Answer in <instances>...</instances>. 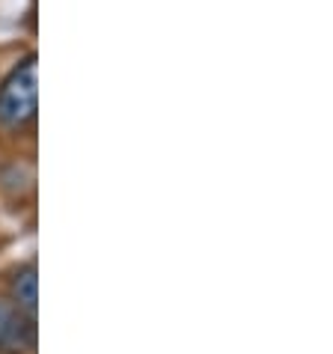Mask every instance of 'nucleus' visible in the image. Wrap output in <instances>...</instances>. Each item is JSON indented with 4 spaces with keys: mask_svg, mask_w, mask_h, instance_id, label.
I'll return each instance as SVG.
<instances>
[{
    "mask_svg": "<svg viewBox=\"0 0 333 354\" xmlns=\"http://www.w3.org/2000/svg\"><path fill=\"white\" fill-rule=\"evenodd\" d=\"M9 289H12V298L18 307L24 313H30V316H36V265L33 262L21 265V268L12 274Z\"/></svg>",
    "mask_w": 333,
    "mask_h": 354,
    "instance_id": "nucleus-3",
    "label": "nucleus"
},
{
    "mask_svg": "<svg viewBox=\"0 0 333 354\" xmlns=\"http://www.w3.org/2000/svg\"><path fill=\"white\" fill-rule=\"evenodd\" d=\"M36 116V57L18 63L0 86V125L21 129Z\"/></svg>",
    "mask_w": 333,
    "mask_h": 354,
    "instance_id": "nucleus-1",
    "label": "nucleus"
},
{
    "mask_svg": "<svg viewBox=\"0 0 333 354\" xmlns=\"http://www.w3.org/2000/svg\"><path fill=\"white\" fill-rule=\"evenodd\" d=\"M36 348V319L18 304L0 301V354H30Z\"/></svg>",
    "mask_w": 333,
    "mask_h": 354,
    "instance_id": "nucleus-2",
    "label": "nucleus"
}]
</instances>
